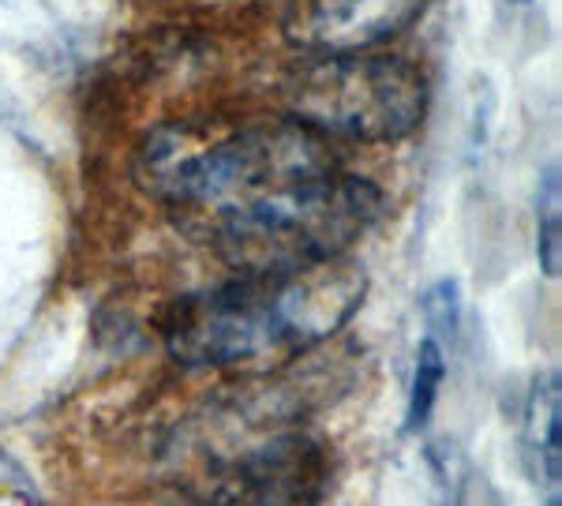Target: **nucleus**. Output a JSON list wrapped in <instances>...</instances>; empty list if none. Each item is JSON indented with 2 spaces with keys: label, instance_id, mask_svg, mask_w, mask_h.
Segmentation results:
<instances>
[{
  "label": "nucleus",
  "instance_id": "0eeeda50",
  "mask_svg": "<svg viewBox=\"0 0 562 506\" xmlns=\"http://www.w3.org/2000/svg\"><path fill=\"white\" fill-rule=\"evenodd\" d=\"M442 375H447V346L439 338H424L420 349H416V368H413V386H409V417H405V428L420 431L428 424L435 397H439Z\"/></svg>",
  "mask_w": 562,
  "mask_h": 506
},
{
  "label": "nucleus",
  "instance_id": "9d476101",
  "mask_svg": "<svg viewBox=\"0 0 562 506\" xmlns=\"http://www.w3.org/2000/svg\"><path fill=\"white\" fill-rule=\"evenodd\" d=\"M510 4H525V0H510Z\"/></svg>",
  "mask_w": 562,
  "mask_h": 506
},
{
  "label": "nucleus",
  "instance_id": "423d86ee",
  "mask_svg": "<svg viewBox=\"0 0 562 506\" xmlns=\"http://www.w3.org/2000/svg\"><path fill=\"white\" fill-rule=\"evenodd\" d=\"M525 447H529L532 476H537L543 503L562 506V405L559 379H537L525 405Z\"/></svg>",
  "mask_w": 562,
  "mask_h": 506
},
{
  "label": "nucleus",
  "instance_id": "1a4fd4ad",
  "mask_svg": "<svg viewBox=\"0 0 562 506\" xmlns=\"http://www.w3.org/2000/svg\"><path fill=\"white\" fill-rule=\"evenodd\" d=\"M424 312H428V327H431V338H439L447 346V334L454 330L458 323V289L454 282H442L435 285L424 301Z\"/></svg>",
  "mask_w": 562,
  "mask_h": 506
},
{
  "label": "nucleus",
  "instance_id": "f03ea898",
  "mask_svg": "<svg viewBox=\"0 0 562 506\" xmlns=\"http://www.w3.org/2000/svg\"><path fill=\"white\" fill-rule=\"evenodd\" d=\"M364 289V270L346 256L289 274H237L177 301L161 319V338L188 368L289 360L346 327Z\"/></svg>",
  "mask_w": 562,
  "mask_h": 506
},
{
  "label": "nucleus",
  "instance_id": "f257e3e1",
  "mask_svg": "<svg viewBox=\"0 0 562 506\" xmlns=\"http://www.w3.org/2000/svg\"><path fill=\"white\" fill-rule=\"evenodd\" d=\"M135 180L233 274L338 259L375 222L379 188L293 116H203L143 143Z\"/></svg>",
  "mask_w": 562,
  "mask_h": 506
},
{
  "label": "nucleus",
  "instance_id": "39448f33",
  "mask_svg": "<svg viewBox=\"0 0 562 506\" xmlns=\"http://www.w3.org/2000/svg\"><path fill=\"white\" fill-rule=\"evenodd\" d=\"M431 0H289L285 34L304 53L379 49L424 15Z\"/></svg>",
  "mask_w": 562,
  "mask_h": 506
},
{
  "label": "nucleus",
  "instance_id": "6e6552de",
  "mask_svg": "<svg viewBox=\"0 0 562 506\" xmlns=\"http://www.w3.org/2000/svg\"><path fill=\"white\" fill-rule=\"evenodd\" d=\"M540 267L548 278L559 274L562 267V218H559V173H548L543 177V188H540Z\"/></svg>",
  "mask_w": 562,
  "mask_h": 506
},
{
  "label": "nucleus",
  "instance_id": "20e7f679",
  "mask_svg": "<svg viewBox=\"0 0 562 506\" xmlns=\"http://www.w3.org/2000/svg\"><path fill=\"white\" fill-rule=\"evenodd\" d=\"M326 450L312 436H274L237 458L203 506H319L326 492Z\"/></svg>",
  "mask_w": 562,
  "mask_h": 506
},
{
  "label": "nucleus",
  "instance_id": "7ed1b4c3",
  "mask_svg": "<svg viewBox=\"0 0 562 506\" xmlns=\"http://www.w3.org/2000/svg\"><path fill=\"white\" fill-rule=\"evenodd\" d=\"M285 116L326 139L394 143L428 116V79L413 60L383 49L307 53L289 68Z\"/></svg>",
  "mask_w": 562,
  "mask_h": 506
}]
</instances>
